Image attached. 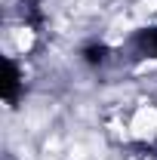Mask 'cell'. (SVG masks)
<instances>
[{"label":"cell","instance_id":"7a4b0ae2","mask_svg":"<svg viewBox=\"0 0 157 160\" xmlns=\"http://www.w3.org/2000/svg\"><path fill=\"white\" fill-rule=\"evenodd\" d=\"M126 52H129V59H133V62L157 59V25L133 31V37L126 40Z\"/></svg>","mask_w":157,"mask_h":160},{"label":"cell","instance_id":"277c9868","mask_svg":"<svg viewBox=\"0 0 157 160\" xmlns=\"http://www.w3.org/2000/svg\"><path fill=\"white\" fill-rule=\"evenodd\" d=\"M19 3H25V6H40L43 0H19Z\"/></svg>","mask_w":157,"mask_h":160},{"label":"cell","instance_id":"3957f363","mask_svg":"<svg viewBox=\"0 0 157 160\" xmlns=\"http://www.w3.org/2000/svg\"><path fill=\"white\" fill-rule=\"evenodd\" d=\"M80 59H83V65H89V68H102V65H108V59H111V49L105 43L93 40V43H83Z\"/></svg>","mask_w":157,"mask_h":160},{"label":"cell","instance_id":"6da1fadb","mask_svg":"<svg viewBox=\"0 0 157 160\" xmlns=\"http://www.w3.org/2000/svg\"><path fill=\"white\" fill-rule=\"evenodd\" d=\"M25 92V74H22L16 59H3V83H0V96L9 108H16Z\"/></svg>","mask_w":157,"mask_h":160}]
</instances>
